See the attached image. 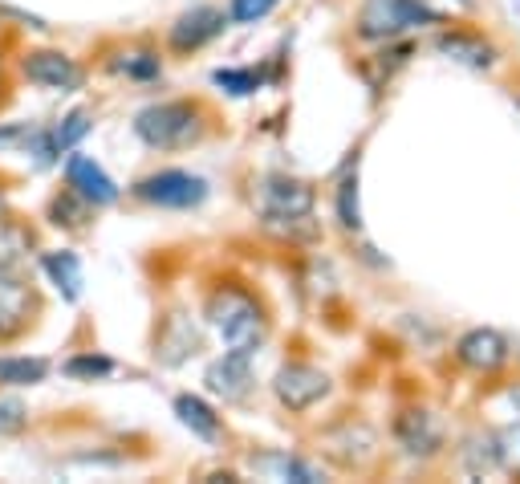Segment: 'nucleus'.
<instances>
[{"label":"nucleus","mask_w":520,"mask_h":484,"mask_svg":"<svg viewBox=\"0 0 520 484\" xmlns=\"http://www.w3.org/2000/svg\"><path fill=\"white\" fill-rule=\"evenodd\" d=\"M208 322L220 330L228 350L244 354V358H252L256 346L269 334V318H265V310H260V301L240 285H220L208 297Z\"/></svg>","instance_id":"1"},{"label":"nucleus","mask_w":520,"mask_h":484,"mask_svg":"<svg viewBox=\"0 0 520 484\" xmlns=\"http://www.w3.org/2000/svg\"><path fill=\"white\" fill-rule=\"evenodd\" d=\"M208 131L204 123V106L191 98H175V102H155L147 110L135 114V135L151 147V151H179L200 143Z\"/></svg>","instance_id":"2"},{"label":"nucleus","mask_w":520,"mask_h":484,"mask_svg":"<svg viewBox=\"0 0 520 484\" xmlns=\"http://www.w3.org/2000/svg\"><path fill=\"white\" fill-rule=\"evenodd\" d=\"M130 196H135L139 204H151V208L187 212V208H200L208 200V179L191 175V171H179V167H163V171H151V175L135 179V184H130Z\"/></svg>","instance_id":"3"},{"label":"nucleus","mask_w":520,"mask_h":484,"mask_svg":"<svg viewBox=\"0 0 520 484\" xmlns=\"http://www.w3.org/2000/svg\"><path fill=\"white\" fill-rule=\"evenodd\" d=\"M435 25L439 13L419 5V0H366L362 13H358V37L366 41H390L407 33L411 25Z\"/></svg>","instance_id":"4"},{"label":"nucleus","mask_w":520,"mask_h":484,"mask_svg":"<svg viewBox=\"0 0 520 484\" xmlns=\"http://www.w3.org/2000/svg\"><path fill=\"white\" fill-rule=\"evenodd\" d=\"M21 78L41 86V90H57V94H74L86 86V66L78 57L61 53V49H29L21 57Z\"/></svg>","instance_id":"5"},{"label":"nucleus","mask_w":520,"mask_h":484,"mask_svg":"<svg viewBox=\"0 0 520 484\" xmlns=\"http://www.w3.org/2000/svg\"><path fill=\"white\" fill-rule=\"evenodd\" d=\"M273 391H277L281 407L301 415V411H309L313 403H321L325 395H330V375L309 367V362H285V367L277 371V379H273Z\"/></svg>","instance_id":"6"},{"label":"nucleus","mask_w":520,"mask_h":484,"mask_svg":"<svg viewBox=\"0 0 520 484\" xmlns=\"http://www.w3.org/2000/svg\"><path fill=\"white\" fill-rule=\"evenodd\" d=\"M61 175H65V188H74V192H78L86 204H94V208H110V204H118V196H122V188L102 171V163H94V159L82 155V151H65Z\"/></svg>","instance_id":"7"},{"label":"nucleus","mask_w":520,"mask_h":484,"mask_svg":"<svg viewBox=\"0 0 520 484\" xmlns=\"http://www.w3.org/2000/svg\"><path fill=\"white\" fill-rule=\"evenodd\" d=\"M41 301L29 289V281L21 277H5L0 281V342H17L21 334H29L37 326Z\"/></svg>","instance_id":"8"},{"label":"nucleus","mask_w":520,"mask_h":484,"mask_svg":"<svg viewBox=\"0 0 520 484\" xmlns=\"http://www.w3.org/2000/svg\"><path fill=\"white\" fill-rule=\"evenodd\" d=\"M228 29V13L212 9V5H195L187 9L175 25H171V53H195V49H204L208 41H216L220 33Z\"/></svg>","instance_id":"9"},{"label":"nucleus","mask_w":520,"mask_h":484,"mask_svg":"<svg viewBox=\"0 0 520 484\" xmlns=\"http://www.w3.org/2000/svg\"><path fill=\"white\" fill-rule=\"evenodd\" d=\"M455 358H460L468 371L492 375L508 362V338L496 334V330H468L460 342H455Z\"/></svg>","instance_id":"10"},{"label":"nucleus","mask_w":520,"mask_h":484,"mask_svg":"<svg viewBox=\"0 0 520 484\" xmlns=\"http://www.w3.org/2000/svg\"><path fill=\"white\" fill-rule=\"evenodd\" d=\"M33 249H37V232L21 216L0 212V277H21Z\"/></svg>","instance_id":"11"},{"label":"nucleus","mask_w":520,"mask_h":484,"mask_svg":"<svg viewBox=\"0 0 520 484\" xmlns=\"http://www.w3.org/2000/svg\"><path fill=\"white\" fill-rule=\"evenodd\" d=\"M260 208H265V216H305L313 212V188L305 179L269 175L260 188Z\"/></svg>","instance_id":"12"},{"label":"nucleus","mask_w":520,"mask_h":484,"mask_svg":"<svg viewBox=\"0 0 520 484\" xmlns=\"http://www.w3.org/2000/svg\"><path fill=\"white\" fill-rule=\"evenodd\" d=\"M106 70H110V74H122V78H130V82H155V78L163 74V57H159V49H151L147 41H130V45H122V49H114V53L106 57Z\"/></svg>","instance_id":"13"},{"label":"nucleus","mask_w":520,"mask_h":484,"mask_svg":"<svg viewBox=\"0 0 520 484\" xmlns=\"http://www.w3.org/2000/svg\"><path fill=\"white\" fill-rule=\"evenodd\" d=\"M204 383H208V391H212V395H224V403H236V399H244V395H248V387H252L248 358L228 350L220 362H212V367H208Z\"/></svg>","instance_id":"14"},{"label":"nucleus","mask_w":520,"mask_h":484,"mask_svg":"<svg viewBox=\"0 0 520 484\" xmlns=\"http://www.w3.org/2000/svg\"><path fill=\"white\" fill-rule=\"evenodd\" d=\"M94 204H86L74 188H61V192H53L49 196V204H45V220L53 224V228H65V232H86L90 228V220H94Z\"/></svg>","instance_id":"15"},{"label":"nucleus","mask_w":520,"mask_h":484,"mask_svg":"<svg viewBox=\"0 0 520 484\" xmlns=\"http://www.w3.org/2000/svg\"><path fill=\"white\" fill-rule=\"evenodd\" d=\"M435 45H439V53L451 57V62H464V66H472V70H488V66L496 62V49H492L488 41H480V37H472V33H460V29L439 33Z\"/></svg>","instance_id":"16"},{"label":"nucleus","mask_w":520,"mask_h":484,"mask_svg":"<svg viewBox=\"0 0 520 484\" xmlns=\"http://www.w3.org/2000/svg\"><path fill=\"white\" fill-rule=\"evenodd\" d=\"M395 436L403 440V448L411 456H431L439 448V428L427 411H403L399 423H395Z\"/></svg>","instance_id":"17"},{"label":"nucleus","mask_w":520,"mask_h":484,"mask_svg":"<svg viewBox=\"0 0 520 484\" xmlns=\"http://www.w3.org/2000/svg\"><path fill=\"white\" fill-rule=\"evenodd\" d=\"M41 269H45V277L61 289L65 301H78V297H82V261H78V253H70V249L45 253V257H41Z\"/></svg>","instance_id":"18"},{"label":"nucleus","mask_w":520,"mask_h":484,"mask_svg":"<svg viewBox=\"0 0 520 484\" xmlns=\"http://www.w3.org/2000/svg\"><path fill=\"white\" fill-rule=\"evenodd\" d=\"M175 415H179L183 428H191L200 440H220V432H224L220 415L200 395H175Z\"/></svg>","instance_id":"19"},{"label":"nucleus","mask_w":520,"mask_h":484,"mask_svg":"<svg viewBox=\"0 0 520 484\" xmlns=\"http://www.w3.org/2000/svg\"><path fill=\"white\" fill-rule=\"evenodd\" d=\"M45 379H49V358H37V354L0 358V387H37Z\"/></svg>","instance_id":"20"},{"label":"nucleus","mask_w":520,"mask_h":484,"mask_svg":"<svg viewBox=\"0 0 520 484\" xmlns=\"http://www.w3.org/2000/svg\"><path fill=\"white\" fill-rule=\"evenodd\" d=\"M114 371H118V362L106 358V354H98V350H82V354L61 362V375H70L78 383H98V379H110Z\"/></svg>","instance_id":"21"},{"label":"nucleus","mask_w":520,"mask_h":484,"mask_svg":"<svg viewBox=\"0 0 520 484\" xmlns=\"http://www.w3.org/2000/svg\"><path fill=\"white\" fill-rule=\"evenodd\" d=\"M53 131V147H57V155H65V151H74L90 131H94V114L90 110H74V114H65L57 127H49Z\"/></svg>","instance_id":"22"},{"label":"nucleus","mask_w":520,"mask_h":484,"mask_svg":"<svg viewBox=\"0 0 520 484\" xmlns=\"http://www.w3.org/2000/svg\"><path fill=\"white\" fill-rule=\"evenodd\" d=\"M334 204H338V220H342V228H346V232H358V228H362V204H358V171L338 179Z\"/></svg>","instance_id":"23"},{"label":"nucleus","mask_w":520,"mask_h":484,"mask_svg":"<svg viewBox=\"0 0 520 484\" xmlns=\"http://www.w3.org/2000/svg\"><path fill=\"white\" fill-rule=\"evenodd\" d=\"M265 228L293 240V245H309V240H317V224H313L309 212L305 216H265Z\"/></svg>","instance_id":"24"},{"label":"nucleus","mask_w":520,"mask_h":484,"mask_svg":"<svg viewBox=\"0 0 520 484\" xmlns=\"http://www.w3.org/2000/svg\"><path fill=\"white\" fill-rule=\"evenodd\" d=\"M464 460H468V472H488V468H496V464L504 460L500 440H496V436H476V440H468Z\"/></svg>","instance_id":"25"},{"label":"nucleus","mask_w":520,"mask_h":484,"mask_svg":"<svg viewBox=\"0 0 520 484\" xmlns=\"http://www.w3.org/2000/svg\"><path fill=\"white\" fill-rule=\"evenodd\" d=\"M281 0H228V21L236 25H252V21H265Z\"/></svg>","instance_id":"26"},{"label":"nucleus","mask_w":520,"mask_h":484,"mask_svg":"<svg viewBox=\"0 0 520 484\" xmlns=\"http://www.w3.org/2000/svg\"><path fill=\"white\" fill-rule=\"evenodd\" d=\"M212 82H216L220 90H228V94H240V98L260 90V74H256V70H216Z\"/></svg>","instance_id":"27"},{"label":"nucleus","mask_w":520,"mask_h":484,"mask_svg":"<svg viewBox=\"0 0 520 484\" xmlns=\"http://www.w3.org/2000/svg\"><path fill=\"white\" fill-rule=\"evenodd\" d=\"M25 423H29L25 403H17V399H0V436H17V432H25Z\"/></svg>","instance_id":"28"},{"label":"nucleus","mask_w":520,"mask_h":484,"mask_svg":"<svg viewBox=\"0 0 520 484\" xmlns=\"http://www.w3.org/2000/svg\"><path fill=\"white\" fill-rule=\"evenodd\" d=\"M281 476H289V480H301V484H317L321 480V472L313 468V464H305V460H297V456H281V460H269Z\"/></svg>","instance_id":"29"},{"label":"nucleus","mask_w":520,"mask_h":484,"mask_svg":"<svg viewBox=\"0 0 520 484\" xmlns=\"http://www.w3.org/2000/svg\"><path fill=\"white\" fill-rule=\"evenodd\" d=\"M25 135V127H13V123H5L0 127V147H9V143H17Z\"/></svg>","instance_id":"30"},{"label":"nucleus","mask_w":520,"mask_h":484,"mask_svg":"<svg viewBox=\"0 0 520 484\" xmlns=\"http://www.w3.org/2000/svg\"><path fill=\"white\" fill-rule=\"evenodd\" d=\"M9 90H13V86H9V78H5V70H0V106H5V102H9Z\"/></svg>","instance_id":"31"},{"label":"nucleus","mask_w":520,"mask_h":484,"mask_svg":"<svg viewBox=\"0 0 520 484\" xmlns=\"http://www.w3.org/2000/svg\"><path fill=\"white\" fill-rule=\"evenodd\" d=\"M512 403H516V411H520V387H516V391H512Z\"/></svg>","instance_id":"32"},{"label":"nucleus","mask_w":520,"mask_h":484,"mask_svg":"<svg viewBox=\"0 0 520 484\" xmlns=\"http://www.w3.org/2000/svg\"><path fill=\"white\" fill-rule=\"evenodd\" d=\"M0 212H5V192H0Z\"/></svg>","instance_id":"33"}]
</instances>
